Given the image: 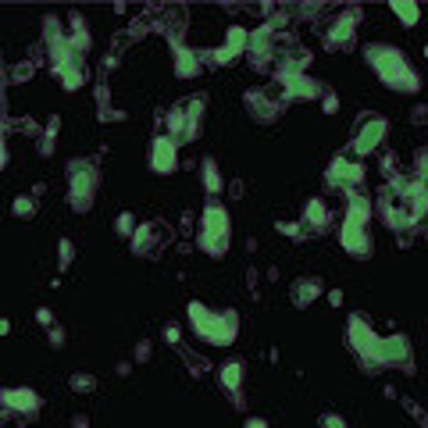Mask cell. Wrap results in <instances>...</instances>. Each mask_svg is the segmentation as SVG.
<instances>
[{
  "label": "cell",
  "instance_id": "1",
  "mask_svg": "<svg viewBox=\"0 0 428 428\" xmlns=\"http://www.w3.org/2000/svg\"><path fill=\"white\" fill-rule=\"evenodd\" d=\"M189 325L197 329V335L204 342H211V347H228V342L235 339V332H240V314L235 311H222L214 314L200 304H189Z\"/></svg>",
  "mask_w": 428,
  "mask_h": 428
},
{
  "label": "cell",
  "instance_id": "28",
  "mask_svg": "<svg viewBox=\"0 0 428 428\" xmlns=\"http://www.w3.org/2000/svg\"><path fill=\"white\" fill-rule=\"evenodd\" d=\"M246 428H268V425H264V421H257V418H253V421H246Z\"/></svg>",
  "mask_w": 428,
  "mask_h": 428
},
{
  "label": "cell",
  "instance_id": "25",
  "mask_svg": "<svg viewBox=\"0 0 428 428\" xmlns=\"http://www.w3.org/2000/svg\"><path fill=\"white\" fill-rule=\"evenodd\" d=\"M118 232H121V235L133 232V214H121V218H118Z\"/></svg>",
  "mask_w": 428,
  "mask_h": 428
},
{
  "label": "cell",
  "instance_id": "22",
  "mask_svg": "<svg viewBox=\"0 0 428 428\" xmlns=\"http://www.w3.org/2000/svg\"><path fill=\"white\" fill-rule=\"evenodd\" d=\"M93 385H97L93 375H75V378H72V389H75V393H90Z\"/></svg>",
  "mask_w": 428,
  "mask_h": 428
},
{
  "label": "cell",
  "instance_id": "21",
  "mask_svg": "<svg viewBox=\"0 0 428 428\" xmlns=\"http://www.w3.org/2000/svg\"><path fill=\"white\" fill-rule=\"evenodd\" d=\"M200 68V61H193V54H179V61H175V72L179 75H193Z\"/></svg>",
  "mask_w": 428,
  "mask_h": 428
},
{
  "label": "cell",
  "instance_id": "3",
  "mask_svg": "<svg viewBox=\"0 0 428 428\" xmlns=\"http://www.w3.org/2000/svg\"><path fill=\"white\" fill-rule=\"evenodd\" d=\"M228 246V211L222 204L204 207V228H200V250L222 253Z\"/></svg>",
  "mask_w": 428,
  "mask_h": 428
},
{
  "label": "cell",
  "instance_id": "24",
  "mask_svg": "<svg viewBox=\"0 0 428 428\" xmlns=\"http://www.w3.org/2000/svg\"><path fill=\"white\" fill-rule=\"evenodd\" d=\"M321 428H347V421H342L339 414H325L321 418Z\"/></svg>",
  "mask_w": 428,
  "mask_h": 428
},
{
  "label": "cell",
  "instance_id": "11",
  "mask_svg": "<svg viewBox=\"0 0 428 428\" xmlns=\"http://www.w3.org/2000/svg\"><path fill=\"white\" fill-rule=\"evenodd\" d=\"M243 47H246V29L232 26V29H228V39H225V47L214 54V61H222V64H225V61H235V57L243 54Z\"/></svg>",
  "mask_w": 428,
  "mask_h": 428
},
{
  "label": "cell",
  "instance_id": "10",
  "mask_svg": "<svg viewBox=\"0 0 428 428\" xmlns=\"http://www.w3.org/2000/svg\"><path fill=\"white\" fill-rule=\"evenodd\" d=\"M371 357L382 360V364H396V360H403V357H407V339H403V335L378 339V347L371 350Z\"/></svg>",
  "mask_w": 428,
  "mask_h": 428
},
{
  "label": "cell",
  "instance_id": "6",
  "mask_svg": "<svg viewBox=\"0 0 428 428\" xmlns=\"http://www.w3.org/2000/svg\"><path fill=\"white\" fill-rule=\"evenodd\" d=\"M150 164H154V171H161V175L175 171V164H179V157H175V139H171V136L154 139V146H150Z\"/></svg>",
  "mask_w": 428,
  "mask_h": 428
},
{
  "label": "cell",
  "instance_id": "23",
  "mask_svg": "<svg viewBox=\"0 0 428 428\" xmlns=\"http://www.w3.org/2000/svg\"><path fill=\"white\" fill-rule=\"evenodd\" d=\"M72 253H75V246H72L68 240H61V268L72 264Z\"/></svg>",
  "mask_w": 428,
  "mask_h": 428
},
{
  "label": "cell",
  "instance_id": "12",
  "mask_svg": "<svg viewBox=\"0 0 428 428\" xmlns=\"http://www.w3.org/2000/svg\"><path fill=\"white\" fill-rule=\"evenodd\" d=\"M218 382H222L225 393H240V385H243V364L240 360H225L222 368H218Z\"/></svg>",
  "mask_w": 428,
  "mask_h": 428
},
{
  "label": "cell",
  "instance_id": "8",
  "mask_svg": "<svg viewBox=\"0 0 428 428\" xmlns=\"http://www.w3.org/2000/svg\"><path fill=\"white\" fill-rule=\"evenodd\" d=\"M339 243L347 246L350 253H368V240H364V222H342L339 228Z\"/></svg>",
  "mask_w": 428,
  "mask_h": 428
},
{
  "label": "cell",
  "instance_id": "26",
  "mask_svg": "<svg viewBox=\"0 0 428 428\" xmlns=\"http://www.w3.org/2000/svg\"><path fill=\"white\" fill-rule=\"evenodd\" d=\"M61 339H64V332H61V329H54V332H50V342H54V347H61Z\"/></svg>",
  "mask_w": 428,
  "mask_h": 428
},
{
  "label": "cell",
  "instance_id": "13",
  "mask_svg": "<svg viewBox=\"0 0 428 428\" xmlns=\"http://www.w3.org/2000/svg\"><path fill=\"white\" fill-rule=\"evenodd\" d=\"M350 339H353V347H357L360 353H371V350L378 347V339H375V332H371L368 325H364V321H360V318H353V321H350Z\"/></svg>",
  "mask_w": 428,
  "mask_h": 428
},
{
  "label": "cell",
  "instance_id": "29",
  "mask_svg": "<svg viewBox=\"0 0 428 428\" xmlns=\"http://www.w3.org/2000/svg\"><path fill=\"white\" fill-rule=\"evenodd\" d=\"M11 332V325H8V321H0V335H8Z\"/></svg>",
  "mask_w": 428,
  "mask_h": 428
},
{
  "label": "cell",
  "instance_id": "9",
  "mask_svg": "<svg viewBox=\"0 0 428 428\" xmlns=\"http://www.w3.org/2000/svg\"><path fill=\"white\" fill-rule=\"evenodd\" d=\"M329 182L332 186H353V182H360V164H353L347 157H335L329 164Z\"/></svg>",
  "mask_w": 428,
  "mask_h": 428
},
{
  "label": "cell",
  "instance_id": "14",
  "mask_svg": "<svg viewBox=\"0 0 428 428\" xmlns=\"http://www.w3.org/2000/svg\"><path fill=\"white\" fill-rule=\"evenodd\" d=\"M318 293H321V282H318V278H300V282L293 286V304H296V307H307Z\"/></svg>",
  "mask_w": 428,
  "mask_h": 428
},
{
  "label": "cell",
  "instance_id": "2",
  "mask_svg": "<svg viewBox=\"0 0 428 428\" xmlns=\"http://www.w3.org/2000/svg\"><path fill=\"white\" fill-rule=\"evenodd\" d=\"M368 61H371V68L393 86V90H418V79H414V72L403 64V54H400V50L375 43V47H368Z\"/></svg>",
  "mask_w": 428,
  "mask_h": 428
},
{
  "label": "cell",
  "instance_id": "20",
  "mask_svg": "<svg viewBox=\"0 0 428 428\" xmlns=\"http://www.w3.org/2000/svg\"><path fill=\"white\" fill-rule=\"evenodd\" d=\"M393 14H396V18H403L407 26H414V21H418V14H421V11H418L414 4H393Z\"/></svg>",
  "mask_w": 428,
  "mask_h": 428
},
{
  "label": "cell",
  "instance_id": "5",
  "mask_svg": "<svg viewBox=\"0 0 428 428\" xmlns=\"http://www.w3.org/2000/svg\"><path fill=\"white\" fill-rule=\"evenodd\" d=\"M0 407L14 414H36L39 411V396L26 385H14V389H0Z\"/></svg>",
  "mask_w": 428,
  "mask_h": 428
},
{
  "label": "cell",
  "instance_id": "4",
  "mask_svg": "<svg viewBox=\"0 0 428 428\" xmlns=\"http://www.w3.org/2000/svg\"><path fill=\"white\" fill-rule=\"evenodd\" d=\"M68 179H72V207H75V211H86V207L93 204V186H97L93 168L82 164V161H75L72 171H68Z\"/></svg>",
  "mask_w": 428,
  "mask_h": 428
},
{
  "label": "cell",
  "instance_id": "15",
  "mask_svg": "<svg viewBox=\"0 0 428 428\" xmlns=\"http://www.w3.org/2000/svg\"><path fill=\"white\" fill-rule=\"evenodd\" d=\"M304 218H307V225H314V228H325V225H329V207H325V200H311L307 211H304Z\"/></svg>",
  "mask_w": 428,
  "mask_h": 428
},
{
  "label": "cell",
  "instance_id": "7",
  "mask_svg": "<svg viewBox=\"0 0 428 428\" xmlns=\"http://www.w3.org/2000/svg\"><path fill=\"white\" fill-rule=\"evenodd\" d=\"M385 118H371V121H364L360 125V133H357V139H353V146H357V154H371V150L385 139Z\"/></svg>",
  "mask_w": 428,
  "mask_h": 428
},
{
  "label": "cell",
  "instance_id": "18",
  "mask_svg": "<svg viewBox=\"0 0 428 428\" xmlns=\"http://www.w3.org/2000/svg\"><path fill=\"white\" fill-rule=\"evenodd\" d=\"M154 240H157V225H139V232H136V250H146Z\"/></svg>",
  "mask_w": 428,
  "mask_h": 428
},
{
  "label": "cell",
  "instance_id": "17",
  "mask_svg": "<svg viewBox=\"0 0 428 428\" xmlns=\"http://www.w3.org/2000/svg\"><path fill=\"white\" fill-rule=\"evenodd\" d=\"M14 218H32V214H36V200L32 197H14Z\"/></svg>",
  "mask_w": 428,
  "mask_h": 428
},
{
  "label": "cell",
  "instance_id": "19",
  "mask_svg": "<svg viewBox=\"0 0 428 428\" xmlns=\"http://www.w3.org/2000/svg\"><path fill=\"white\" fill-rule=\"evenodd\" d=\"M204 182H207L211 193H218V189H222V175H218V168H214V161L204 164Z\"/></svg>",
  "mask_w": 428,
  "mask_h": 428
},
{
  "label": "cell",
  "instance_id": "16",
  "mask_svg": "<svg viewBox=\"0 0 428 428\" xmlns=\"http://www.w3.org/2000/svg\"><path fill=\"white\" fill-rule=\"evenodd\" d=\"M350 36H353V14H347L342 21H335L332 32H329V43H332V47H339V43H350Z\"/></svg>",
  "mask_w": 428,
  "mask_h": 428
},
{
  "label": "cell",
  "instance_id": "27",
  "mask_svg": "<svg viewBox=\"0 0 428 428\" xmlns=\"http://www.w3.org/2000/svg\"><path fill=\"white\" fill-rule=\"evenodd\" d=\"M8 164V146H4V139H0V168Z\"/></svg>",
  "mask_w": 428,
  "mask_h": 428
}]
</instances>
